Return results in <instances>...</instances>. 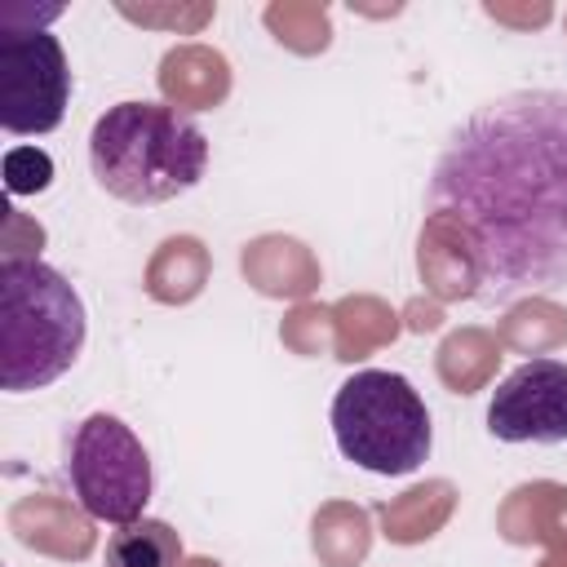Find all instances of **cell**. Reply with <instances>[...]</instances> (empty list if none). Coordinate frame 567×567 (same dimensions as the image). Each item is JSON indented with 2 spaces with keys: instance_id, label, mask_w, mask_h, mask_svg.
<instances>
[{
  "instance_id": "1",
  "label": "cell",
  "mask_w": 567,
  "mask_h": 567,
  "mask_svg": "<svg viewBox=\"0 0 567 567\" xmlns=\"http://www.w3.org/2000/svg\"><path fill=\"white\" fill-rule=\"evenodd\" d=\"M425 208L461 235L474 301L567 288V93L514 89L470 111L434 159Z\"/></svg>"
},
{
  "instance_id": "2",
  "label": "cell",
  "mask_w": 567,
  "mask_h": 567,
  "mask_svg": "<svg viewBox=\"0 0 567 567\" xmlns=\"http://www.w3.org/2000/svg\"><path fill=\"white\" fill-rule=\"evenodd\" d=\"M89 164L106 195L124 204H168L199 186L208 168L204 128L164 102H115L93 120Z\"/></svg>"
},
{
  "instance_id": "3",
  "label": "cell",
  "mask_w": 567,
  "mask_h": 567,
  "mask_svg": "<svg viewBox=\"0 0 567 567\" xmlns=\"http://www.w3.org/2000/svg\"><path fill=\"white\" fill-rule=\"evenodd\" d=\"M89 315L80 292L40 257L0 261V385L9 394L44 390L84 350Z\"/></svg>"
},
{
  "instance_id": "4",
  "label": "cell",
  "mask_w": 567,
  "mask_h": 567,
  "mask_svg": "<svg viewBox=\"0 0 567 567\" xmlns=\"http://www.w3.org/2000/svg\"><path fill=\"white\" fill-rule=\"evenodd\" d=\"M332 439L346 461L368 474H412L430 456L434 425L425 399L412 390L403 372L359 368L332 394Z\"/></svg>"
},
{
  "instance_id": "5",
  "label": "cell",
  "mask_w": 567,
  "mask_h": 567,
  "mask_svg": "<svg viewBox=\"0 0 567 567\" xmlns=\"http://www.w3.org/2000/svg\"><path fill=\"white\" fill-rule=\"evenodd\" d=\"M66 478L80 509L97 523H137L151 505V456L142 439L111 412H93L75 425L66 447Z\"/></svg>"
},
{
  "instance_id": "6",
  "label": "cell",
  "mask_w": 567,
  "mask_h": 567,
  "mask_svg": "<svg viewBox=\"0 0 567 567\" xmlns=\"http://www.w3.org/2000/svg\"><path fill=\"white\" fill-rule=\"evenodd\" d=\"M71 102V66L49 31L0 35V128L13 137H44L62 124Z\"/></svg>"
},
{
  "instance_id": "7",
  "label": "cell",
  "mask_w": 567,
  "mask_h": 567,
  "mask_svg": "<svg viewBox=\"0 0 567 567\" xmlns=\"http://www.w3.org/2000/svg\"><path fill=\"white\" fill-rule=\"evenodd\" d=\"M487 430L501 443H567V363H518L487 399Z\"/></svg>"
},
{
  "instance_id": "8",
  "label": "cell",
  "mask_w": 567,
  "mask_h": 567,
  "mask_svg": "<svg viewBox=\"0 0 567 567\" xmlns=\"http://www.w3.org/2000/svg\"><path fill=\"white\" fill-rule=\"evenodd\" d=\"M102 563L106 567H177L182 536L159 518H137V523H124L120 532H111Z\"/></svg>"
},
{
  "instance_id": "9",
  "label": "cell",
  "mask_w": 567,
  "mask_h": 567,
  "mask_svg": "<svg viewBox=\"0 0 567 567\" xmlns=\"http://www.w3.org/2000/svg\"><path fill=\"white\" fill-rule=\"evenodd\" d=\"M53 182V159L40 146H13L4 155V186L9 195H35Z\"/></svg>"
}]
</instances>
